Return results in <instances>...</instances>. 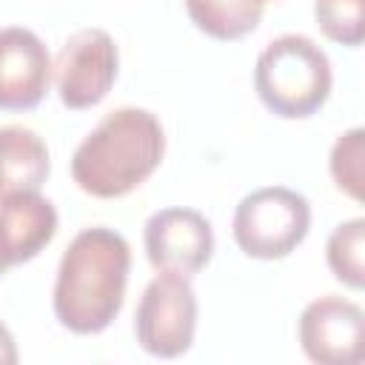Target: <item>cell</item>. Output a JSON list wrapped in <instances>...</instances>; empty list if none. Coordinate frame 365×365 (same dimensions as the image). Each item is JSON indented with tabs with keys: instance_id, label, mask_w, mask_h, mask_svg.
Returning <instances> with one entry per match:
<instances>
[{
	"instance_id": "1",
	"label": "cell",
	"mask_w": 365,
	"mask_h": 365,
	"mask_svg": "<svg viewBox=\"0 0 365 365\" xmlns=\"http://www.w3.org/2000/svg\"><path fill=\"white\" fill-rule=\"evenodd\" d=\"M131 271V248L106 225L83 228L60 257L54 279V317L71 334L106 331L123 311Z\"/></svg>"
},
{
	"instance_id": "2",
	"label": "cell",
	"mask_w": 365,
	"mask_h": 365,
	"mask_svg": "<svg viewBox=\"0 0 365 365\" xmlns=\"http://www.w3.org/2000/svg\"><path fill=\"white\" fill-rule=\"evenodd\" d=\"M165 154V131L157 114L123 106L108 111L71 157V177L80 191L114 200L145 182Z\"/></svg>"
},
{
	"instance_id": "3",
	"label": "cell",
	"mask_w": 365,
	"mask_h": 365,
	"mask_svg": "<svg viewBox=\"0 0 365 365\" xmlns=\"http://www.w3.org/2000/svg\"><path fill=\"white\" fill-rule=\"evenodd\" d=\"M331 60L305 34L274 37L257 57L254 88L262 106L282 120L317 114L331 94Z\"/></svg>"
},
{
	"instance_id": "4",
	"label": "cell",
	"mask_w": 365,
	"mask_h": 365,
	"mask_svg": "<svg viewBox=\"0 0 365 365\" xmlns=\"http://www.w3.org/2000/svg\"><path fill=\"white\" fill-rule=\"evenodd\" d=\"M311 205L285 185H265L237 202L231 234L251 259H285L308 237Z\"/></svg>"
},
{
	"instance_id": "5",
	"label": "cell",
	"mask_w": 365,
	"mask_h": 365,
	"mask_svg": "<svg viewBox=\"0 0 365 365\" xmlns=\"http://www.w3.org/2000/svg\"><path fill=\"white\" fill-rule=\"evenodd\" d=\"M197 331V294L191 288V277L160 271L143 291L134 334L145 354L160 359L182 356Z\"/></svg>"
},
{
	"instance_id": "6",
	"label": "cell",
	"mask_w": 365,
	"mask_h": 365,
	"mask_svg": "<svg viewBox=\"0 0 365 365\" xmlns=\"http://www.w3.org/2000/svg\"><path fill=\"white\" fill-rule=\"evenodd\" d=\"M117 46L103 29H80L74 31L57 51L51 66L60 103L66 108L83 111L97 106L117 80Z\"/></svg>"
},
{
	"instance_id": "7",
	"label": "cell",
	"mask_w": 365,
	"mask_h": 365,
	"mask_svg": "<svg viewBox=\"0 0 365 365\" xmlns=\"http://www.w3.org/2000/svg\"><path fill=\"white\" fill-rule=\"evenodd\" d=\"M299 345L311 362L356 365L365 356V314L356 302L325 294L299 314Z\"/></svg>"
},
{
	"instance_id": "8",
	"label": "cell",
	"mask_w": 365,
	"mask_h": 365,
	"mask_svg": "<svg viewBox=\"0 0 365 365\" xmlns=\"http://www.w3.org/2000/svg\"><path fill=\"white\" fill-rule=\"evenodd\" d=\"M145 257L157 271L194 277L214 254L211 222L194 208H160L143 228Z\"/></svg>"
},
{
	"instance_id": "9",
	"label": "cell",
	"mask_w": 365,
	"mask_h": 365,
	"mask_svg": "<svg viewBox=\"0 0 365 365\" xmlns=\"http://www.w3.org/2000/svg\"><path fill=\"white\" fill-rule=\"evenodd\" d=\"M51 83L46 43L23 26L0 29V111H31Z\"/></svg>"
},
{
	"instance_id": "10",
	"label": "cell",
	"mask_w": 365,
	"mask_h": 365,
	"mask_svg": "<svg viewBox=\"0 0 365 365\" xmlns=\"http://www.w3.org/2000/svg\"><path fill=\"white\" fill-rule=\"evenodd\" d=\"M57 234V208L40 191L0 200V242L9 265L34 259Z\"/></svg>"
},
{
	"instance_id": "11",
	"label": "cell",
	"mask_w": 365,
	"mask_h": 365,
	"mask_svg": "<svg viewBox=\"0 0 365 365\" xmlns=\"http://www.w3.org/2000/svg\"><path fill=\"white\" fill-rule=\"evenodd\" d=\"M51 171L43 137L26 125H0V200L40 191Z\"/></svg>"
},
{
	"instance_id": "12",
	"label": "cell",
	"mask_w": 365,
	"mask_h": 365,
	"mask_svg": "<svg viewBox=\"0 0 365 365\" xmlns=\"http://www.w3.org/2000/svg\"><path fill=\"white\" fill-rule=\"evenodd\" d=\"M262 0H185L191 23L214 40H240L262 20Z\"/></svg>"
},
{
	"instance_id": "13",
	"label": "cell",
	"mask_w": 365,
	"mask_h": 365,
	"mask_svg": "<svg viewBox=\"0 0 365 365\" xmlns=\"http://www.w3.org/2000/svg\"><path fill=\"white\" fill-rule=\"evenodd\" d=\"M325 259L331 274L342 285L362 291L365 285V220L362 217L345 220L331 231L325 245Z\"/></svg>"
},
{
	"instance_id": "14",
	"label": "cell",
	"mask_w": 365,
	"mask_h": 365,
	"mask_svg": "<svg viewBox=\"0 0 365 365\" xmlns=\"http://www.w3.org/2000/svg\"><path fill=\"white\" fill-rule=\"evenodd\" d=\"M314 17L319 31L339 46L356 48L365 40V0H314Z\"/></svg>"
},
{
	"instance_id": "15",
	"label": "cell",
	"mask_w": 365,
	"mask_h": 365,
	"mask_svg": "<svg viewBox=\"0 0 365 365\" xmlns=\"http://www.w3.org/2000/svg\"><path fill=\"white\" fill-rule=\"evenodd\" d=\"M362 157H365V131L362 128H351L345 134L336 137L334 148H331V177L336 182L339 191H345L351 200H362Z\"/></svg>"
},
{
	"instance_id": "16",
	"label": "cell",
	"mask_w": 365,
	"mask_h": 365,
	"mask_svg": "<svg viewBox=\"0 0 365 365\" xmlns=\"http://www.w3.org/2000/svg\"><path fill=\"white\" fill-rule=\"evenodd\" d=\"M17 362V345H14V336L11 331L0 322V365H14Z\"/></svg>"
},
{
	"instance_id": "17",
	"label": "cell",
	"mask_w": 365,
	"mask_h": 365,
	"mask_svg": "<svg viewBox=\"0 0 365 365\" xmlns=\"http://www.w3.org/2000/svg\"><path fill=\"white\" fill-rule=\"evenodd\" d=\"M11 265H9V259H6V251H3V242H0V277L9 271Z\"/></svg>"
},
{
	"instance_id": "18",
	"label": "cell",
	"mask_w": 365,
	"mask_h": 365,
	"mask_svg": "<svg viewBox=\"0 0 365 365\" xmlns=\"http://www.w3.org/2000/svg\"><path fill=\"white\" fill-rule=\"evenodd\" d=\"M262 3H268V0H262Z\"/></svg>"
}]
</instances>
